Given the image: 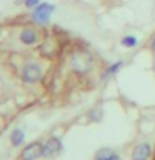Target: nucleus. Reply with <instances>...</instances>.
<instances>
[{
    "instance_id": "obj_1",
    "label": "nucleus",
    "mask_w": 155,
    "mask_h": 160,
    "mask_svg": "<svg viewBox=\"0 0 155 160\" xmlns=\"http://www.w3.org/2000/svg\"><path fill=\"white\" fill-rule=\"evenodd\" d=\"M92 65H93L92 55L88 52H83V50L75 52L70 57V67H72V70L75 73H87V72H90Z\"/></svg>"
},
{
    "instance_id": "obj_2",
    "label": "nucleus",
    "mask_w": 155,
    "mask_h": 160,
    "mask_svg": "<svg viewBox=\"0 0 155 160\" xmlns=\"http://www.w3.org/2000/svg\"><path fill=\"white\" fill-rule=\"evenodd\" d=\"M20 78L23 83H37L42 78V67L37 62H27L20 70Z\"/></svg>"
},
{
    "instance_id": "obj_3",
    "label": "nucleus",
    "mask_w": 155,
    "mask_h": 160,
    "mask_svg": "<svg viewBox=\"0 0 155 160\" xmlns=\"http://www.w3.org/2000/svg\"><path fill=\"white\" fill-rule=\"evenodd\" d=\"M53 12H55V5L45 2V3H40L37 8H33L32 18L37 23H48V20H50Z\"/></svg>"
},
{
    "instance_id": "obj_4",
    "label": "nucleus",
    "mask_w": 155,
    "mask_h": 160,
    "mask_svg": "<svg viewBox=\"0 0 155 160\" xmlns=\"http://www.w3.org/2000/svg\"><path fill=\"white\" fill-rule=\"evenodd\" d=\"M43 155V145L40 142H32L22 150L20 158L22 160H37Z\"/></svg>"
},
{
    "instance_id": "obj_5",
    "label": "nucleus",
    "mask_w": 155,
    "mask_h": 160,
    "mask_svg": "<svg viewBox=\"0 0 155 160\" xmlns=\"http://www.w3.org/2000/svg\"><path fill=\"white\" fill-rule=\"evenodd\" d=\"M62 152V142L57 138V137H50L47 142L43 143V155L42 157L45 158H50V157H55L57 153Z\"/></svg>"
},
{
    "instance_id": "obj_6",
    "label": "nucleus",
    "mask_w": 155,
    "mask_h": 160,
    "mask_svg": "<svg viewBox=\"0 0 155 160\" xmlns=\"http://www.w3.org/2000/svg\"><path fill=\"white\" fill-rule=\"evenodd\" d=\"M18 40H20V43L27 45V47H32V45H35L38 42L37 30L32 28V27H23L18 33Z\"/></svg>"
},
{
    "instance_id": "obj_7",
    "label": "nucleus",
    "mask_w": 155,
    "mask_h": 160,
    "mask_svg": "<svg viewBox=\"0 0 155 160\" xmlns=\"http://www.w3.org/2000/svg\"><path fill=\"white\" fill-rule=\"evenodd\" d=\"M150 153H152L150 143H147V142L138 143L137 147L133 148V152H132V160H148Z\"/></svg>"
},
{
    "instance_id": "obj_8",
    "label": "nucleus",
    "mask_w": 155,
    "mask_h": 160,
    "mask_svg": "<svg viewBox=\"0 0 155 160\" xmlns=\"http://www.w3.org/2000/svg\"><path fill=\"white\" fill-rule=\"evenodd\" d=\"M95 160H120V157L117 152H113L110 148H100L95 153Z\"/></svg>"
},
{
    "instance_id": "obj_9",
    "label": "nucleus",
    "mask_w": 155,
    "mask_h": 160,
    "mask_svg": "<svg viewBox=\"0 0 155 160\" xmlns=\"http://www.w3.org/2000/svg\"><path fill=\"white\" fill-rule=\"evenodd\" d=\"M123 67V62L122 60H117V62H113L112 65H108L107 68L102 72V78L105 80V78H110V77H113L115 73H118V70Z\"/></svg>"
},
{
    "instance_id": "obj_10",
    "label": "nucleus",
    "mask_w": 155,
    "mask_h": 160,
    "mask_svg": "<svg viewBox=\"0 0 155 160\" xmlns=\"http://www.w3.org/2000/svg\"><path fill=\"white\" fill-rule=\"evenodd\" d=\"M23 138H25V135L23 132L20 128H15L12 133H10V142H12L13 147H18V145H22L23 143Z\"/></svg>"
},
{
    "instance_id": "obj_11",
    "label": "nucleus",
    "mask_w": 155,
    "mask_h": 160,
    "mask_svg": "<svg viewBox=\"0 0 155 160\" xmlns=\"http://www.w3.org/2000/svg\"><path fill=\"white\" fill-rule=\"evenodd\" d=\"M137 43H138V40L135 35H123L122 40H120V45L125 48H133V47H137Z\"/></svg>"
},
{
    "instance_id": "obj_12",
    "label": "nucleus",
    "mask_w": 155,
    "mask_h": 160,
    "mask_svg": "<svg viewBox=\"0 0 155 160\" xmlns=\"http://www.w3.org/2000/svg\"><path fill=\"white\" fill-rule=\"evenodd\" d=\"M23 5H25V8L33 10V8H37L40 5V0H23Z\"/></svg>"
},
{
    "instance_id": "obj_13",
    "label": "nucleus",
    "mask_w": 155,
    "mask_h": 160,
    "mask_svg": "<svg viewBox=\"0 0 155 160\" xmlns=\"http://www.w3.org/2000/svg\"><path fill=\"white\" fill-rule=\"evenodd\" d=\"M100 117H102V110L100 108H95L93 112H90V120H93V122L100 120Z\"/></svg>"
},
{
    "instance_id": "obj_14",
    "label": "nucleus",
    "mask_w": 155,
    "mask_h": 160,
    "mask_svg": "<svg viewBox=\"0 0 155 160\" xmlns=\"http://www.w3.org/2000/svg\"><path fill=\"white\" fill-rule=\"evenodd\" d=\"M150 52L155 53V37L152 38V42H150Z\"/></svg>"
}]
</instances>
